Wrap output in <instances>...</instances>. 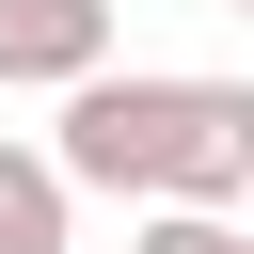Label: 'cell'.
<instances>
[{
	"label": "cell",
	"instance_id": "obj_1",
	"mask_svg": "<svg viewBox=\"0 0 254 254\" xmlns=\"http://www.w3.org/2000/svg\"><path fill=\"white\" fill-rule=\"evenodd\" d=\"M48 159L79 190H127V206H254V79H175V64H111L95 95H64Z\"/></svg>",
	"mask_w": 254,
	"mask_h": 254
},
{
	"label": "cell",
	"instance_id": "obj_2",
	"mask_svg": "<svg viewBox=\"0 0 254 254\" xmlns=\"http://www.w3.org/2000/svg\"><path fill=\"white\" fill-rule=\"evenodd\" d=\"M111 79V0H0V95H95Z\"/></svg>",
	"mask_w": 254,
	"mask_h": 254
},
{
	"label": "cell",
	"instance_id": "obj_3",
	"mask_svg": "<svg viewBox=\"0 0 254 254\" xmlns=\"http://www.w3.org/2000/svg\"><path fill=\"white\" fill-rule=\"evenodd\" d=\"M64 222H79V175L48 143H0V254H64Z\"/></svg>",
	"mask_w": 254,
	"mask_h": 254
},
{
	"label": "cell",
	"instance_id": "obj_4",
	"mask_svg": "<svg viewBox=\"0 0 254 254\" xmlns=\"http://www.w3.org/2000/svg\"><path fill=\"white\" fill-rule=\"evenodd\" d=\"M127 254H254V222H222V206H143Z\"/></svg>",
	"mask_w": 254,
	"mask_h": 254
},
{
	"label": "cell",
	"instance_id": "obj_5",
	"mask_svg": "<svg viewBox=\"0 0 254 254\" xmlns=\"http://www.w3.org/2000/svg\"><path fill=\"white\" fill-rule=\"evenodd\" d=\"M222 16H254V0H222Z\"/></svg>",
	"mask_w": 254,
	"mask_h": 254
}]
</instances>
